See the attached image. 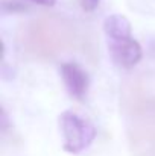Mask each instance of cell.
Returning <instances> with one entry per match:
<instances>
[{"label": "cell", "instance_id": "obj_1", "mask_svg": "<svg viewBox=\"0 0 155 156\" xmlns=\"http://www.w3.org/2000/svg\"><path fill=\"white\" fill-rule=\"evenodd\" d=\"M59 129L64 138L62 149L72 155L87 150L98 135L94 124L75 111H64L59 115Z\"/></svg>", "mask_w": 155, "mask_h": 156}, {"label": "cell", "instance_id": "obj_2", "mask_svg": "<svg viewBox=\"0 0 155 156\" xmlns=\"http://www.w3.org/2000/svg\"><path fill=\"white\" fill-rule=\"evenodd\" d=\"M59 71L68 94L76 100H84L90 85L87 71L76 62H64Z\"/></svg>", "mask_w": 155, "mask_h": 156}, {"label": "cell", "instance_id": "obj_3", "mask_svg": "<svg viewBox=\"0 0 155 156\" xmlns=\"http://www.w3.org/2000/svg\"><path fill=\"white\" fill-rule=\"evenodd\" d=\"M109 53L113 61L122 68H132L135 67L142 56V46L134 38H128L123 41H109Z\"/></svg>", "mask_w": 155, "mask_h": 156}, {"label": "cell", "instance_id": "obj_4", "mask_svg": "<svg viewBox=\"0 0 155 156\" xmlns=\"http://www.w3.org/2000/svg\"><path fill=\"white\" fill-rule=\"evenodd\" d=\"M103 32L109 41H123L132 38L131 21L122 14L108 15L103 20Z\"/></svg>", "mask_w": 155, "mask_h": 156}, {"label": "cell", "instance_id": "obj_5", "mask_svg": "<svg viewBox=\"0 0 155 156\" xmlns=\"http://www.w3.org/2000/svg\"><path fill=\"white\" fill-rule=\"evenodd\" d=\"M99 3H101V0H81V6H82V9L87 11V12L94 11V9L99 6Z\"/></svg>", "mask_w": 155, "mask_h": 156}, {"label": "cell", "instance_id": "obj_6", "mask_svg": "<svg viewBox=\"0 0 155 156\" xmlns=\"http://www.w3.org/2000/svg\"><path fill=\"white\" fill-rule=\"evenodd\" d=\"M32 3H37L40 6H53L56 3V0H29Z\"/></svg>", "mask_w": 155, "mask_h": 156}]
</instances>
